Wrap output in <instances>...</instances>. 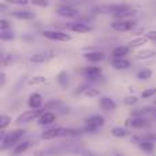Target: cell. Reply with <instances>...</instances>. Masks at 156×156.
Returning <instances> with one entry per match:
<instances>
[{"label":"cell","instance_id":"cell-1","mask_svg":"<svg viewBox=\"0 0 156 156\" xmlns=\"http://www.w3.org/2000/svg\"><path fill=\"white\" fill-rule=\"evenodd\" d=\"M25 133H26L25 129H16L10 133H5L4 130H2V145H0V149L7 151V149L15 147L21 141V138L25 136Z\"/></svg>","mask_w":156,"mask_h":156},{"label":"cell","instance_id":"cell-2","mask_svg":"<svg viewBox=\"0 0 156 156\" xmlns=\"http://www.w3.org/2000/svg\"><path fill=\"white\" fill-rule=\"evenodd\" d=\"M133 5L126 4V3H118V4H101L93 7L92 12L93 14H100V15H115L118 12H122L125 10H129Z\"/></svg>","mask_w":156,"mask_h":156},{"label":"cell","instance_id":"cell-3","mask_svg":"<svg viewBox=\"0 0 156 156\" xmlns=\"http://www.w3.org/2000/svg\"><path fill=\"white\" fill-rule=\"evenodd\" d=\"M80 132H82V129L76 130V129H66V127H52V129L43 132L41 138L43 140H54V138L63 137V136H69V134H80Z\"/></svg>","mask_w":156,"mask_h":156},{"label":"cell","instance_id":"cell-4","mask_svg":"<svg viewBox=\"0 0 156 156\" xmlns=\"http://www.w3.org/2000/svg\"><path fill=\"white\" fill-rule=\"evenodd\" d=\"M105 123V119L103 115L100 114H94V115H90L85 119V126L82 127V132L83 133H94L103 127Z\"/></svg>","mask_w":156,"mask_h":156},{"label":"cell","instance_id":"cell-5","mask_svg":"<svg viewBox=\"0 0 156 156\" xmlns=\"http://www.w3.org/2000/svg\"><path fill=\"white\" fill-rule=\"evenodd\" d=\"M137 26L136 19H115L111 23V29L115 32H130Z\"/></svg>","mask_w":156,"mask_h":156},{"label":"cell","instance_id":"cell-6","mask_svg":"<svg viewBox=\"0 0 156 156\" xmlns=\"http://www.w3.org/2000/svg\"><path fill=\"white\" fill-rule=\"evenodd\" d=\"M41 36L48 40L52 41H62V43H67V41H71V34L66 32H62V30H43L41 32Z\"/></svg>","mask_w":156,"mask_h":156},{"label":"cell","instance_id":"cell-7","mask_svg":"<svg viewBox=\"0 0 156 156\" xmlns=\"http://www.w3.org/2000/svg\"><path fill=\"white\" fill-rule=\"evenodd\" d=\"M43 112H44V108L25 111V112H22L21 115L16 118L15 123H16V125H26V123H30V122H33L34 119H38V118H40V115H41Z\"/></svg>","mask_w":156,"mask_h":156},{"label":"cell","instance_id":"cell-8","mask_svg":"<svg viewBox=\"0 0 156 156\" xmlns=\"http://www.w3.org/2000/svg\"><path fill=\"white\" fill-rule=\"evenodd\" d=\"M56 14L62 18H67V19H74V18H78L80 16V11L76 10L74 7L71 5H67V4H60L56 7Z\"/></svg>","mask_w":156,"mask_h":156},{"label":"cell","instance_id":"cell-9","mask_svg":"<svg viewBox=\"0 0 156 156\" xmlns=\"http://www.w3.org/2000/svg\"><path fill=\"white\" fill-rule=\"evenodd\" d=\"M67 29L73 33H80V34H83V33H89L93 30V27L90 26L89 23H83V22H78V21H74V22H70L67 23Z\"/></svg>","mask_w":156,"mask_h":156},{"label":"cell","instance_id":"cell-10","mask_svg":"<svg viewBox=\"0 0 156 156\" xmlns=\"http://www.w3.org/2000/svg\"><path fill=\"white\" fill-rule=\"evenodd\" d=\"M54 58H55V54L52 51H43V52H38V54L32 55V56L29 58V60L32 63H37V65H40V63L49 62V60H52Z\"/></svg>","mask_w":156,"mask_h":156},{"label":"cell","instance_id":"cell-11","mask_svg":"<svg viewBox=\"0 0 156 156\" xmlns=\"http://www.w3.org/2000/svg\"><path fill=\"white\" fill-rule=\"evenodd\" d=\"M10 15L15 19H21V21H32L36 18V14L26 8H19V10L10 11Z\"/></svg>","mask_w":156,"mask_h":156},{"label":"cell","instance_id":"cell-12","mask_svg":"<svg viewBox=\"0 0 156 156\" xmlns=\"http://www.w3.org/2000/svg\"><path fill=\"white\" fill-rule=\"evenodd\" d=\"M125 125L133 127V129H143L148 125V119L143 118V116H129L125 121Z\"/></svg>","mask_w":156,"mask_h":156},{"label":"cell","instance_id":"cell-13","mask_svg":"<svg viewBox=\"0 0 156 156\" xmlns=\"http://www.w3.org/2000/svg\"><path fill=\"white\" fill-rule=\"evenodd\" d=\"M43 96H41L40 93H37V92H33L32 94L29 96V99H27V105L30 107V110H38V108H43Z\"/></svg>","mask_w":156,"mask_h":156},{"label":"cell","instance_id":"cell-14","mask_svg":"<svg viewBox=\"0 0 156 156\" xmlns=\"http://www.w3.org/2000/svg\"><path fill=\"white\" fill-rule=\"evenodd\" d=\"M101 73H103L101 69L96 67V66H88V67H83V70H82V76L90 81H94V80H97V78H100Z\"/></svg>","mask_w":156,"mask_h":156},{"label":"cell","instance_id":"cell-15","mask_svg":"<svg viewBox=\"0 0 156 156\" xmlns=\"http://www.w3.org/2000/svg\"><path fill=\"white\" fill-rule=\"evenodd\" d=\"M111 66L115 70H127L132 67V62L126 58H112L111 59Z\"/></svg>","mask_w":156,"mask_h":156},{"label":"cell","instance_id":"cell-16","mask_svg":"<svg viewBox=\"0 0 156 156\" xmlns=\"http://www.w3.org/2000/svg\"><path fill=\"white\" fill-rule=\"evenodd\" d=\"M55 119H56V115H55L52 111H44L43 114L40 115V118L37 119V123L40 125V126H48V125L54 123Z\"/></svg>","mask_w":156,"mask_h":156},{"label":"cell","instance_id":"cell-17","mask_svg":"<svg viewBox=\"0 0 156 156\" xmlns=\"http://www.w3.org/2000/svg\"><path fill=\"white\" fill-rule=\"evenodd\" d=\"M32 145H34L33 141H22V143L16 144V145L14 147L12 152H11V156H19V155L25 154V152H26Z\"/></svg>","mask_w":156,"mask_h":156},{"label":"cell","instance_id":"cell-18","mask_svg":"<svg viewBox=\"0 0 156 156\" xmlns=\"http://www.w3.org/2000/svg\"><path fill=\"white\" fill-rule=\"evenodd\" d=\"M138 148L141 149V151L147 152V154H154V152H156V143L152 140H140L137 143Z\"/></svg>","mask_w":156,"mask_h":156},{"label":"cell","instance_id":"cell-19","mask_svg":"<svg viewBox=\"0 0 156 156\" xmlns=\"http://www.w3.org/2000/svg\"><path fill=\"white\" fill-rule=\"evenodd\" d=\"M100 108L110 112V111H114L116 108V103H115V100H112L111 97L101 96L100 97Z\"/></svg>","mask_w":156,"mask_h":156},{"label":"cell","instance_id":"cell-20","mask_svg":"<svg viewBox=\"0 0 156 156\" xmlns=\"http://www.w3.org/2000/svg\"><path fill=\"white\" fill-rule=\"evenodd\" d=\"M83 58L92 63H97V62H101L105 58V55H104V52H101V51H89L83 55Z\"/></svg>","mask_w":156,"mask_h":156},{"label":"cell","instance_id":"cell-21","mask_svg":"<svg viewBox=\"0 0 156 156\" xmlns=\"http://www.w3.org/2000/svg\"><path fill=\"white\" fill-rule=\"evenodd\" d=\"M156 56V51L155 49H149V48H144L136 54V59L138 60H147V59H152Z\"/></svg>","mask_w":156,"mask_h":156},{"label":"cell","instance_id":"cell-22","mask_svg":"<svg viewBox=\"0 0 156 156\" xmlns=\"http://www.w3.org/2000/svg\"><path fill=\"white\" fill-rule=\"evenodd\" d=\"M148 41H149V40L145 37V36H140V37H136V38H133V40H130L129 43H127V47H129L130 49L141 48V47L145 45Z\"/></svg>","mask_w":156,"mask_h":156},{"label":"cell","instance_id":"cell-23","mask_svg":"<svg viewBox=\"0 0 156 156\" xmlns=\"http://www.w3.org/2000/svg\"><path fill=\"white\" fill-rule=\"evenodd\" d=\"M129 52H130V48L127 45H118L112 49L111 56L112 58H125V56H127Z\"/></svg>","mask_w":156,"mask_h":156},{"label":"cell","instance_id":"cell-24","mask_svg":"<svg viewBox=\"0 0 156 156\" xmlns=\"http://www.w3.org/2000/svg\"><path fill=\"white\" fill-rule=\"evenodd\" d=\"M111 136L115 138H125L129 136V132H127V129H125V127L115 126L111 129Z\"/></svg>","mask_w":156,"mask_h":156},{"label":"cell","instance_id":"cell-25","mask_svg":"<svg viewBox=\"0 0 156 156\" xmlns=\"http://www.w3.org/2000/svg\"><path fill=\"white\" fill-rule=\"evenodd\" d=\"M56 82L59 83V86L62 88H66L69 85V74L66 71H59L56 76Z\"/></svg>","mask_w":156,"mask_h":156},{"label":"cell","instance_id":"cell-26","mask_svg":"<svg viewBox=\"0 0 156 156\" xmlns=\"http://www.w3.org/2000/svg\"><path fill=\"white\" fill-rule=\"evenodd\" d=\"M14 38H15V33L11 29L0 30V40L2 41H12Z\"/></svg>","mask_w":156,"mask_h":156},{"label":"cell","instance_id":"cell-27","mask_svg":"<svg viewBox=\"0 0 156 156\" xmlns=\"http://www.w3.org/2000/svg\"><path fill=\"white\" fill-rule=\"evenodd\" d=\"M47 82V78L43 76H36V77H30L27 80V85L34 86V85H43V83Z\"/></svg>","mask_w":156,"mask_h":156},{"label":"cell","instance_id":"cell-28","mask_svg":"<svg viewBox=\"0 0 156 156\" xmlns=\"http://www.w3.org/2000/svg\"><path fill=\"white\" fill-rule=\"evenodd\" d=\"M83 96L89 97V99H96V97L101 96V92H100V89H97V88H88L85 92H83Z\"/></svg>","mask_w":156,"mask_h":156},{"label":"cell","instance_id":"cell-29","mask_svg":"<svg viewBox=\"0 0 156 156\" xmlns=\"http://www.w3.org/2000/svg\"><path fill=\"white\" fill-rule=\"evenodd\" d=\"M137 78L140 81L149 80V78H152V70H149V69H143V70H140L137 73Z\"/></svg>","mask_w":156,"mask_h":156},{"label":"cell","instance_id":"cell-30","mask_svg":"<svg viewBox=\"0 0 156 156\" xmlns=\"http://www.w3.org/2000/svg\"><path fill=\"white\" fill-rule=\"evenodd\" d=\"M10 123H11V116L3 114L2 118H0V130H5L10 126Z\"/></svg>","mask_w":156,"mask_h":156},{"label":"cell","instance_id":"cell-31","mask_svg":"<svg viewBox=\"0 0 156 156\" xmlns=\"http://www.w3.org/2000/svg\"><path fill=\"white\" fill-rule=\"evenodd\" d=\"M155 94H156V88H149V89H145V90L141 92L140 96L143 97V99H151Z\"/></svg>","mask_w":156,"mask_h":156},{"label":"cell","instance_id":"cell-32","mask_svg":"<svg viewBox=\"0 0 156 156\" xmlns=\"http://www.w3.org/2000/svg\"><path fill=\"white\" fill-rule=\"evenodd\" d=\"M137 101H138V97L137 96H126L125 97V100H123V103L126 105H134V104H137Z\"/></svg>","mask_w":156,"mask_h":156},{"label":"cell","instance_id":"cell-33","mask_svg":"<svg viewBox=\"0 0 156 156\" xmlns=\"http://www.w3.org/2000/svg\"><path fill=\"white\" fill-rule=\"evenodd\" d=\"M30 3H32L33 5H36V7H41V8H45L48 7V0H30Z\"/></svg>","mask_w":156,"mask_h":156},{"label":"cell","instance_id":"cell-34","mask_svg":"<svg viewBox=\"0 0 156 156\" xmlns=\"http://www.w3.org/2000/svg\"><path fill=\"white\" fill-rule=\"evenodd\" d=\"M59 105H62V101H60V100H54V101L47 103V104L44 105V110H51V108H56V107H59Z\"/></svg>","mask_w":156,"mask_h":156},{"label":"cell","instance_id":"cell-35","mask_svg":"<svg viewBox=\"0 0 156 156\" xmlns=\"http://www.w3.org/2000/svg\"><path fill=\"white\" fill-rule=\"evenodd\" d=\"M7 4H16V5H26L27 3H30V0H3Z\"/></svg>","mask_w":156,"mask_h":156},{"label":"cell","instance_id":"cell-36","mask_svg":"<svg viewBox=\"0 0 156 156\" xmlns=\"http://www.w3.org/2000/svg\"><path fill=\"white\" fill-rule=\"evenodd\" d=\"M7 29H11V25L7 19L2 18L0 19V30H7Z\"/></svg>","mask_w":156,"mask_h":156},{"label":"cell","instance_id":"cell-37","mask_svg":"<svg viewBox=\"0 0 156 156\" xmlns=\"http://www.w3.org/2000/svg\"><path fill=\"white\" fill-rule=\"evenodd\" d=\"M145 37L151 41H156V30H149V32H147Z\"/></svg>","mask_w":156,"mask_h":156},{"label":"cell","instance_id":"cell-38","mask_svg":"<svg viewBox=\"0 0 156 156\" xmlns=\"http://www.w3.org/2000/svg\"><path fill=\"white\" fill-rule=\"evenodd\" d=\"M2 59H3V67H5V66H7L8 63H11V56H10V55L3 54Z\"/></svg>","mask_w":156,"mask_h":156},{"label":"cell","instance_id":"cell-39","mask_svg":"<svg viewBox=\"0 0 156 156\" xmlns=\"http://www.w3.org/2000/svg\"><path fill=\"white\" fill-rule=\"evenodd\" d=\"M0 78H2V82H0V86H2V88H4L5 81H7V77H5V73H4V71H2V74H0Z\"/></svg>","mask_w":156,"mask_h":156},{"label":"cell","instance_id":"cell-40","mask_svg":"<svg viewBox=\"0 0 156 156\" xmlns=\"http://www.w3.org/2000/svg\"><path fill=\"white\" fill-rule=\"evenodd\" d=\"M82 156H99V155L93 154V152H90V151H85V152H82Z\"/></svg>","mask_w":156,"mask_h":156},{"label":"cell","instance_id":"cell-41","mask_svg":"<svg viewBox=\"0 0 156 156\" xmlns=\"http://www.w3.org/2000/svg\"><path fill=\"white\" fill-rule=\"evenodd\" d=\"M115 156H123V155H122V154H119V152H116Z\"/></svg>","mask_w":156,"mask_h":156},{"label":"cell","instance_id":"cell-42","mask_svg":"<svg viewBox=\"0 0 156 156\" xmlns=\"http://www.w3.org/2000/svg\"><path fill=\"white\" fill-rule=\"evenodd\" d=\"M152 156H156V152H154V154H152Z\"/></svg>","mask_w":156,"mask_h":156},{"label":"cell","instance_id":"cell-43","mask_svg":"<svg viewBox=\"0 0 156 156\" xmlns=\"http://www.w3.org/2000/svg\"><path fill=\"white\" fill-rule=\"evenodd\" d=\"M155 107H156V100H155Z\"/></svg>","mask_w":156,"mask_h":156}]
</instances>
